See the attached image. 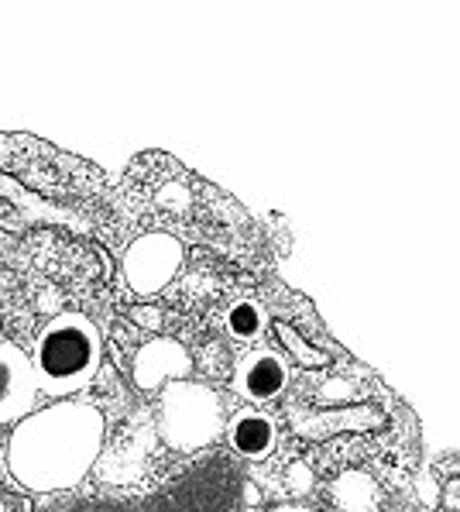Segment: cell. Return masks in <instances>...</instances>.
Instances as JSON below:
<instances>
[{"label": "cell", "instance_id": "1", "mask_svg": "<svg viewBox=\"0 0 460 512\" xmlns=\"http://www.w3.org/2000/svg\"><path fill=\"white\" fill-rule=\"evenodd\" d=\"M103 433L107 423L97 406L62 399L14 427L7 444V468L28 492H66L97 464Z\"/></svg>", "mask_w": 460, "mask_h": 512}, {"label": "cell", "instance_id": "2", "mask_svg": "<svg viewBox=\"0 0 460 512\" xmlns=\"http://www.w3.org/2000/svg\"><path fill=\"white\" fill-rule=\"evenodd\" d=\"M103 361V341L93 320L79 313H62L35 341V382L38 392L52 399H66L83 392L97 378Z\"/></svg>", "mask_w": 460, "mask_h": 512}, {"label": "cell", "instance_id": "3", "mask_svg": "<svg viewBox=\"0 0 460 512\" xmlns=\"http://www.w3.org/2000/svg\"><path fill=\"white\" fill-rule=\"evenodd\" d=\"M220 396L203 382H169L158 399V433L172 451H200L224 433Z\"/></svg>", "mask_w": 460, "mask_h": 512}, {"label": "cell", "instance_id": "4", "mask_svg": "<svg viewBox=\"0 0 460 512\" xmlns=\"http://www.w3.org/2000/svg\"><path fill=\"white\" fill-rule=\"evenodd\" d=\"M182 258H186V251H182L179 238H172L165 231L141 234L124 251V262H121L124 282H128L134 296H155L179 275Z\"/></svg>", "mask_w": 460, "mask_h": 512}, {"label": "cell", "instance_id": "5", "mask_svg": "<svg viewBox=\"0 0 460 512\" xmlns=\"http://www.w3.org/2000/svg\"><path fill=\"white\" fill-rule=\"evenodd\" d=\"M38 382L31 358L18 344H0V423H21L31 416Z\"/></svg>", "mask_w": 460, "mask_h": 512}, {"label": "cell", "instance_id": "6", "mask_svg": "<svg viewBox=\"0 0 460 512\" xmlns=\"http://www.w3.org/2000/svg\"><path fill=\"white\" fill-rule=\"evenodd\" d=\"M289 385V361L272 348L248 351L234 368V392L248 403H272Z\"/></svg>", "mask_w": 460, "mask_h": 512}, {"label": "cell", "instance_id": "7", "mask_svg": "<svg viewBox=\"0 0 460 512\" xmlns=\"http://www.w3.org/2000/svg\"><path fill=\"white\" fill-rule=\"evenodd\" d=\"M189 372H193V358L172 337H155L145 348H138L131 365V378L141 392H155L165 389L169 382H182Z\"/></svg>", "mask_w": 460, "mask_h": 512}, {"label": "cell", "instance_id": "8", "mask_svg": "<svg viewBox=\"0 0 460 512\" xmlns=\"http://www.w3.org/2000/svg\"><path fill=\"white\" fill-rule=\"evenodd\" d=\"M224 430L230 437V447H234L244 461H265L268 454L275 451V440H279V433H275V420L255 406H248V409H241V413L230 416V423Z\"/></svg>", "mask_w": 460, "mask_h": 512}, {"label": "cell", "instance_id": "9", "mask_svg": "<svg viewBox=\"0 0 460 512\" xmlns=\"http://www.w3.org/2000/svg\"><path fill=\"white\" fill-rule=\"evenodd\" d=\"M224 324L234 341H244V344L258 341V337L268 330V310L258 303V299H237V303L227 306Z\"/></svg>", "mask_w": 460, "mask_h": 512}, {"label": "cell", "instance_id": "10", "mask_svg": "<svg viewBox=\"0 0 460 512\" xmlns=\"http://www.w3.org/2000/svg\"><path fill=\"white\" fill-rule=\"evenodd\" d=\"M279 334H282V341H289V351H296L299 358H303V365H327V354H309L306 344L299 341V337L292 334L289 327H279Z\"/></svg>", "mask_w": 460, "mask_h": 512}, {"label": "cell", "instance_id": "11", "mask_svg": "<svg viewBox=\"0 0 460 512\" xmlns=\"http://www.w3.org/2000/svg\"><path fill=\"white\" fill-rule=\"evenodd\" d=\"M443 499H447V506L460 512V482H447V488H443Z\"/></svg>", "mask_w": 460, "mask_h": 512}, {"label": "cell", "instance_id": "12", "mask_svg": "<svg viewBox=\"0 0 460 512\" xmlns=\"http://www.w3.org/2000/svg\"><path fill=\"white\" fill-rule=\"evenodd\" d=\"M272 512H316V509H309V506H279V509H272Z\"/></svg>", "mask_w": 460, "mask_h": 512}, {"label": "cell", "instance_id": "13", "mask_svg": "<svg viewBox=\"0 0 460 512\" xmlns=\"http://www.w3.org/2000/svg\"><path fill=\"white\" fill-rule=\"evenodd\" d=\"M0 512H14L11 506H7V502H0Z\"/></svg>", "mask_w": 460, "mask_h": 512}]
</instances>
